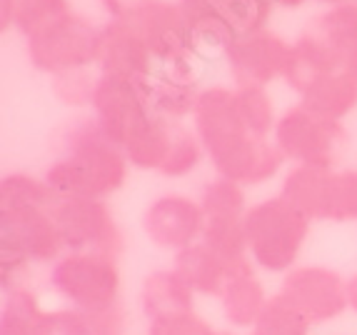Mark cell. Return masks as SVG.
<instances>
[{
	"mask_svg": "<svg viewBox=\"0 0 357 335\" xmlns=\"http://www.w3.org/2000/svg\"><path fill=\"white\" fill-rule=\"evenodd\" d=\"M192 120L195 135L220 178L240 186H262L280 173L285 156L275 143L252 135L245 126L235 90L220 85L200 90Z\"/></svg>",
	"mask_w": 357,
	"mask_h": 335,
	"instance_id": "6da1fadb",
	"label": "cell"
},
{
	"mask_svg": "<svg viewBox=\"0 0 357 335\" xmlns=\"http://www.w3.org/2000/svg\"><path fill=\"white\" fill-rule=\"evenodd\" d=\"M128 175L126 150L96 118L75 120L63 138V153L45 170V183L60 198H107L123 188Z\"/></svg>",
	"mask_w": 357,
	"mask_h": 335,
	"instance_id": "7a4b0ae2",
	"label": "cell"
},
{
	"mask_svg": "<svg viewBox=\"0 0 357 335\" xmlns=\"http://www.w3.org/2000/svg\"><path fill=\"white\" fill-rule=\"evenodd\" d=\"M310 221L280 195L260 200L245 213V238L252 265L265 273H282L295 268L310 235Z\"/></svg>",
	"mask_w": 357,
	"mask_h": 335,
	"instance_id": "3957f363",
	"label": "cell"
},
{
	"mask_svg": "<svg viewBox=\"0 0 357 335\" xmlns=\"http://www.w3.org/2000/svg\"><path fill=\"white\" fill-rule=\"evenodd\" d=\"M50 290L68 308L100 313L120 306V268L115 258L98 253H68L50 268Z\"/></svg>",
	"mask_w": 357,
	"mask_h": 335,
	"instance_id": "277c9868",
	"label": "cell"
},
{
	"mask_svg": "<svg viewBox=\"0 0 357 335\" xmlns=\"http://www.w3.org/2000/svg\"><path fill=\"white\" fill-rule=\"evenodd\" d=\"M273 133L275 145L280 148L285 161L322 170H335L350 143V133L342 120L320 118L303 105L285 110Z\"/></svg>",
	"mask_w": 357,
	"mask_h": 335,
	"instance_id": "5b68a950",
	"label": "cell"
},
{
	"mask_svg": "<svg viewBox=\"0 0 357 335\" xmlns=\"http://www.w3.org/2000/svg\"><path fill=\"white\" fill-rule=\"evenodd\" d=\"M100 45L102 28H96L75 13H66L28 36V58L38 70L58 75L98 63Z\"/></svg>",
	"mask_w": 357,
	"mask_h": 335,
	"instance_id": "8992f818",
	"label": "cell"
},
{
	"mask_svg": "<svg viewBox=\"0 0 357 335\" xmlns=\"http://www.w3.org/2000/svg\"><path fill=\"white\" fill-rule=\"evenodd\" d=\"M145 83L148 78L135 80L110 75V73L98 75L96 96H93L96 120L123 150L135 143L137 138H143L160 120V115L150 108Z\"/></svg>",
	"mask_w": 357,
	"mask_h": 335,
	"instance_id": "52a82bcc",
	"label": "cell"
},
{
	"mask_svg": "<svg viewBox=\"0 0 357 335\" xmlns=\"http://www.w3.org/2000/svg\"><path fill=\"white\" fill-rule=\"evenodd\" d=\"M53 218L70 253H98L118 260L126 251V238L100 198H60Z\"/></svg>",
	"mask_w": 357,
	"mask_h": 335,
	"instance_id": "ba28073f",
	"label": "cell"
},
{
	"mask_svg": "<svg viewBox=\"0 0 357 335\" xmlns=\"http://www.w3.org/2000/svg\"><path fill=\"white\" fill-rule=\"evenodd\" d=\"M345 283L347 278L325 265H295L282 276L278 293L303 313L310 325H322L350 311Z\"/></svg>",
	"mask_w": 357,
	"mask_h": 335,
	"instance_id": "9c48e42d",
	"label": "cell"
},
{
	"mask_svg": "<svg viewBox=\"0 0 357 335\" xmlns=\"http://www.w3.org/2000/svg\"><path fill=\"white\" fill-rule=\"evenodd\" d=\"M290 53L292 45L280 36H275L270 30H255V33H245L232 43L225 53V60L238 88L243 85L265 88L275 78L285 75Z\"/></svg>",
	"mask_w": 357,
	"mask_h": 335,
	"instance_id": "30bf717a",
	"label": "cell"
},
{
	"mask_svg": "<svg viewBox=\"0 0 357 335\" xmlns=\"http://www.w3.org/2000/svg\"><path fill=\"white\" fill-rule=\"evenodd\" d=\"M205 213L197 200L188 195H162L148 205L143 216V230L155 248L180 253L195 246L203 235Z\"/></svg>",
	"mask_w": 357,
	"mask_h": 335,
	"instance_id": "8fae6325",
	"label": "cell"
},
{
	"mask_svg": "<svg viewBox=\"0 0 357 335\" xmlns=\"http://www.w3.org/2000/svg\"><path fill=\"white\" fill-rule=\"evenodd\" d=\"M100 73L123 75V78L145 80L153 78L155 60L148 45L126 20H110L102 28V45L98 58Z\"/></svg>",
	"mask_w": 357,
	"mask_h": 335,
	"instance_id": "7c38bea8",
	"label": "cell"
},
{
	"mask_svg": "<svg viewBox=\"0 0 357 335\" xmlns=\"http://www.w3.org/2000/svg\"><path fill=\"white\" fill-rule=\"evenodd\" d=\"M245 263H250V258H245L240 263H227L220 255H215L208 246L195 243V246L185 248V251L175 253L173 268L180 278H183L195 295H205V298H220L230 278L243 268Z\"/></svg>",
	"mask_w": 357,
	"mask_h": 335,
	"instance_id": "4fadbf2b",
	"label": "cell"
},
{
	"mask_svg": "<svg viewBox=\"0 0 357 335\" xmlns=\"http://www.w3.org/2000/svg\"><path fill=\"white\" fill-rule=\"evenodd\" d=\"M137 300H140V311L148 323L195 311V293L175 273V268H160L148 273L143 278Z\"/></svg>",
	"mask_w": 357,
	"mask_h": 335,
	"instance_id": "5bb4252c",
	"label": "cell"
},
{
	"mask_svg": "<svg viewBox=\"0 0 357 335\" xmlns=\"http://www.w3.org/2000/svg\"><path fill=\"white\" fill-rule=\"evenodd\" d=\"M265 285L255 276L252 263H245L243 268L230 278L220 295L222 318L232 330H252L260 318L262 308L268 306Z\"/></svg>",
	"mask_w": 357,
	"mask_h": 335,
	"instance_id": "9a60e30c",
	"label": "cell"
},
{
	"mask_svg": "<svg viewBox=\"0 0 357 335\" xmlns=\"http://www.w3.org/2000/svg\"><path fill=\"white\" fill-rule=\"evenodd\" d=\"M330 178H333V170L295 165L285 175L278 195L287 200L292 208H298L310 221H328Z\"/></svg>",
	"mask_w": 357,
	"mask_h": 335,
	"instance_id": "2e32d148",
	"label": "cell"
},
{
	"mask_svg": "<svg viewBox=\"0 0 357 335\" xmlns=\"http://www.w3.org/2000/svg\"><path fill=\"white\" fill-rule=\"evenodd\" d=\"M307 30L333 50L342 70L357 78V3L330 8L317 15Z\"/></svg>",
	"mask_w": 357,
	"mask_h": 335,
	"instance_id": "e0dca14e",
	"label": "cell"
},
{
	"mask_svg": "<svg viewBox=\"0 0 357 335\" xmlns=\"http://www.w3.org/2000/svg\"><path fill=\"white\" fill-rule=\"evenodd\" d=\"M0 335H55V313L43 308L33 288L20 285L6 290Z\"/></svg>",
	"mask_w": 357,
	"mask_h": 335,
	"instance_id": "ac0fdd59",
	"label": "cell"
},
{
	"mask_svg": "<svg viewBox=\"0 0 357 335\" xmlns=\"http://www.w3.org/2000/svg\"><path fill=\"white\" fill-rule=\"evenodd\" d=\"M300 105L320 118L342 120L357 108V78L350 73L322 75L300 93Z\"/></svg>",
	"mask_w": 357,
	"mask_h": 335,
	"instance_id": "d6986e66",
	"label": "cell"
},
{
	"mask_svg": "<svg viewBox=\"0 0 357 335\" xmlns=\"http://www.w3.org/2000/svg\"><path fill=\"white\" fill-rule=\"evenodd\" d=\"M53 313L55 335H123V328H126L123 303L100 313L77 311V308H60Z\"/></svg>",
	"mask_w": 357,
	"mask_h": 335,
	"instance_id": "ffe728a7",
	"label": "cell"
},
{
	"mask_svg": "<svg viewBox=\"0 0 357 335\" xmlns=\"http://www.w3.org/2000/svg\"><path fill=\"white\" fill-rule=\"evenodd\" d=\"M66 13H70L68 0H0L3 30H8V25H15L25 38L33 36L43 25L63 18Z\"/></svg>",
	"mask_w": 357,
	"mask_h": 335,
	"instance_id": "44dd1931",
	"label": "cell"
},
{
	"mask_svg": "<svg viewBox=\"0 0 357 335\" xmlns=\"http://www.w3.org/2000/svg\"><path fill=\"white\" fill-rule=\"evenodd\" d=\"M200 243L227 263H240L245 258H250L248 238H245V216H208Z\"/></svg>",
	"mask_w": 357,
	"mask_h": 335,
	"instance_id": "7402d4cb",
	"label": "cell"
},
{
	"mask_svg": "<svg viewBox=\"0 0 357 335\" xmlns=\"http://www.w3.org/2000/svg\"><path fill=\"white\" fill-rule=\"evenodd\" d=\"M148 90V103L155 113L165 120H183L188 115L195 113L197 98H200V90L197 85H185L175 83V80L167 78H148L145 83Z\"/></svg>",
	"mask_w": 357,
	"mask_h": 335,
	"instance_id": "603a6c76",
	"label": "cell"
},
{
	"mask_svg": "<svg viewBox=\"0 0 357 335\" xmlns=\"http://www.w3.org/2000/svg\"><path fill=\"white\" fill-rule=\"evenodd\" d=\"M60 203V195L45 183L33 175L13 173L0 183V210L6 208H48L53 210Z\"/></svg>",
	"mask_w": 357,
	"mask_h": 335,
	"instance_id": "cb8c5ba5",
	"label": "cell"
},
{
	"mask_svg": "<svg viewBox=\"0 0 357 335\" xmlns=\"http://www.w3.org/2000/svg\"><path fill=\"white\" fill-rule=\"evenodd\" d=\"M250 333L252 335H310L312 333V325L280 293H275L270 295L268 306L262 308L255 328Z\"/></svg>",
	"mask_w": 357,
	"mask_h": 335,
	"instance_id": "d4e9b609",
	"label": "cell"
},
{
	"mask_svg": "<svg viewBox=\"0 0 357 335\" xmlns=\"http://www.w3.org/2000/svg\"><path fill=\"white\" fill-rule=\"evenodd\" d=\"M235 96H238V108L245 126L257 138H268V133L278 126L273 98L268 90L262 85H243V88H235Z\"/></svg>",
	"mask_w": 357,
	"mask_h": 335,
	"instance_id": "484cf974",
	"label": "cell"
},
{
	"mask_svg": "<svg viewBox=\"0 0 357 335\" xmlns=\"http://www.w3.org/2000/svg\"><path fill=\"white\" fill-rule=\"evenodd\" d=\"M200 208L205 218L208 216H245L248 205H245V191L240 183H232L227 178H218L200 191Z\"/></svg>",
	"mask_w": 357,
	"mask_h": 335,
	"instance_id": "4316f807",
	"label": "cell"
},
{
	"mask_svg": "<svg viewBox=\"0 0 357 335\" xmlns=\"http://www.w3.org/2000/svg\"><path fill=\"white\" fill-rule=\"evenodd\" d=\"M203 143L195 133H190L188 128L178 126L173 135V145L167 150V158L162 163L160 173L165 178H183V175H190L197 165H200V158H203Z\"/></svg>",
	"mask_w": 357,
	"mask_h": 335,
	"instance_id": "83f0119b",
	"label": "cell"
},
{
	"mask_svg": "<svg viewBox=\"0 0 357 335\" xmlns=\"http://www.w3.org/2000/svg\"><path fill=\"white\" fill-rule=\"evenodd\" d=\"M98 78L88 68H77V70L58 73L53 75V96L58 98L63 105L70 108H83V105H93V96H96Z\"/></svg>",
	"mask_w": 357,
	"mask_h": 335,
	"instance_id": "f1b7e54d",
	"label": "cell"
},
{
	"mask_svg": "<svg viewBox=\"0 0 357 335\" xmlns=\"http://www.w3.org/2000/svg\"><path fill=\"white\" fill-rule=\"evenodd\" d=\"M328 221H357V170H333L330 178Z\"/></svg>",
	"mask_w": 357,
	"mask_h": 335,
	"instance_id": "f546056e",
	"label": "cell"
},
{
	"mask_svg": "<svg viewBox=\"0 0 357 335\" xmlns=\"http://www.w3.org/2000/svg\"><path fill=\"white\" fill-rule=\"evenodd\" d=\"M148 335H222V330L213 328L205 318L190 311L148 323Z\"/></svg>",
	"mask_w": 357,
	"mask_h": 335,
	"instance_id": "4dcf8cb0",
	"label": "cell"
},
{
	"mask_svg": "<svg viewBox=\"0 0 357 335\" xmlns=\"http://www.w3.org/2000/svg\"><path fill=\"white\" fill-rule=\"evenodd\" d=\"M150 3H153V0H102V8L110 13L113 20H123V18L135 15L137 10L148 8Z\"/></svg>",
	"mask_w": 357,
	"mask_h": 335,
	"instance_id": "1f68e13d",
	"label": "cell"
},
{
	"mask_svg": "<svg viewBox=\"0 0 357 335\" xmlns=\"http://www.w3.org/2000/svg\"><path fill=\"white\" fill-rule=\"evenodd\" d=\"M345 290H347V308H350V311L357 315V273L347 278Z\"/></svg>",
	"mask_w": 357,
	"mask_h": 335,
	"instance_id": "d6a6232c",
	"label": "cell"
},
{
	"mask_svg": "<svg viewBox=\"0 0 357 335\" xmlns=\"http://www.w3.org/2000/svg\"><path fill=\"white\" fill-rule=\"evenodd\" d=\"M268 3H273V6H282V8H300L305 0H268Z\"/></svg>",
	"mask_w": 357,
	"mask_h": 335,
	"instance_id": "836d02e7",
	"label": "cell"
},
{
	"mask_svg": "<svg viewBox=\"0 0 357 335\" xmlns=\"http://www.w3.org/2000/svg\"><path fill=\"white\" fill-rule=\"evenodd\" d=\"M322 3H335V6H342L345 0H322Z\"/></svg>",
	"mask_w": 357,
	"mask_h": 335,
	"instance_id": "e575fe53",
	"label": "cell"
},
{
	"mask_svg": "<svg viewBox=\"0 0 357 335\" xmlns=\"http://www.w3.org/2000/svg\"><path fill=\"white\" fill-rule=\"evenodd\" d=\"M222 335H240V333H232V330H222ZM248 335H252V333H248Z\"/></svg>",
	"mask_w": 357,
	"mask_h": 335,
	"instance_id": "d590c367",
	"label": "cell"
}]
</instances>
